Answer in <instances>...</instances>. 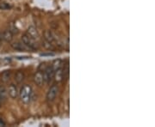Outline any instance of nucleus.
<instances>
[{
	"label": "nucleus",
	"mask_w": 155,
	"mask_h": 127,
	"mask_svg": "<svg viewBox=\"0 0 155 127\" xmlns=\"http://www.w3.org/2000/svg\"><path fill=\"white\" fill-rule=\"evenodd\" d=\"M31 94H32V89H31V87L28 86V85H24L20 92H19V97L22 100L23 103H26L28 104V102L30 101V99H31Z\"/></svg>",
	"instance_id": "f257e3e1"
},
{
	"label": "nucleus",
	"mask_w": 155,
	"mask_h": 127,
	"mask_svg": "<svg viewBox=\"0 0 155 127\" xmlns=\"http://www.w3.org/2000/svg\"><path fill=\"white\" fill-rule=\"evenodd\" d=\"M22 42L28 46L29 49H36L38 48L37 43L35 42V40L30 37L27 33H24L22 36Z\"/></svg>",
	"instance_id": "f03ea898"
},
{
	"label": "nucleus",
	"mask_w": 155,
	"mask_h": 127,
	"mask_svg": "<svg viewBox=\"0 0 155 127\" xmlns=\"http://www.w3.org/2000/svg\"><path fill=\"white\" fill-rule=\"evenodd\" d=\"M54 70L53 69V67H46L43 70V73H42L44 82H46L47 83H49L53 80V78H54Z\"/></svg>",
	"instance_id": "7ed1b4c3"
},
{
	"label": "nucleus",
	"mask_w": 155,
	"mask_h": 127,
	"mask_svg": "<svg viewBox=\"0 0 155 127\" xmlns=\"http://www.w3.org/2000/svg\"><path fill=\"white\" fill-rule=\"evenodd\" d=\"M58 92H59V88L56 84H54L52 85L50 88L48 89V93H47V100L48 101H53L54 100V99L56 98L57 94H58Z\"/></svg>",
	"instance_id": "20e7f679"
},
{
	"label": "nucleus",
	"mask_w": 155,
	"mask_h": 127,
	"mask_svg": "<svg viewBox=\"0 0 155 127\" xmlns=\"http://www.w3.org/2000/svg\"><path fill=\"white\" fill-rule=\"evenodd\" d=\"M54 78L56 83H61L64 80V69L62 67L54 71Z\"/></svg>",
	"instance_id": "39448f33"
},
{
	"label": "nucleus",
	"mask_w": 155,
	"mask_h": 127,
	"mask_svg": "<svg viewBox=\"0 0 155 127\" xmlns=\"http://www.w3.org/2000/svg\"><path fill=\"white\" fill-rule=\"evenodd\" d=\"M8 94L10 95V97L12 98V99H17V96H18V90H17V86L15 84H11L9 86V88H8V91H7Z\"/></svg>",
	"instance_id": "423d86ee"
},
{
	"label": "nucleus",
	"mask_w": 155,
	"mask_h": 127,
	"mask_svg": "<svg viewBox=\"0 0 155 127\" xmlns=\"http://www.w3.org/2000/svg\"><path fill=\"white\" fill-rule=\"evenodd\" d=\"M34 83H35L39 87H41L44 83V79H43V75L41 71H37L34 75Z\"/></svg>",
	"instance_id": "0eeeda50"
},
{
	"label": "nucleus",
	"mask_w": 155,
	"mask_h": 127,
	"mask_svg": "<svg viewBox=\"0 0 155 127\" xmlns=\"http://www.w3.org/2000/svg\"><path fill=\"white\" fill-rule=\"evenodd\" d=\"M11 47L13 48L14 50H16V51H27L28 49H29L28 46H26L25 44H23L22 42H13L12 44H11Z\"/></svg>",
	"instance_id": "6e6552de"
},
{
	"label": "nucleus",
	"mask_w": 155,
	"mask_h": 127,
	"mask_svg": "<svg viewBox=\"0 0 155 127\" xmlns=\"http://www.w3.org/2000/svg\"><path fill=\"white\" fill-rule=\"evenodd\" d=\"M43 38H44L45 40L53 43L55 40V34L50 30H46L43 33Z\"/></svg>",
	"instance_id": "1a4fd4ad"
},
{
	"label": "nucleus",
	"mask_w": 155,
	"mask_h": 127,
	"mask_svg": "<svg viewBox=\"0 0 155 127\" xmlns=\"http://www.w3.org/2000/svg\"><path fill=\"white\" fill-rule=\"evenodd\" d=\"M26 33L28 34L30 37H32V38L35 40L37 39L39 36L38 31H37V29L35 28L34 26H30V27L27 29V32H26Z\"/></svg>",
	"instance_id": "9d476101"
},
{
	"label": "nucleus",
	"mask_w": 155,
	"mask_h": 127,
	"mask_svg": "<svg viewBox=\"0 0 155 127\" xmlns=\"http://www.w3.org/2000/svg\"><path fill=\"white\" fill-rule=\"evenodd\" d=\"M1 35H2V39L6 42H11L13 40V34L9 30H5V32H3Z\"/></svg>",
	"instance_id": "9b49d317"
},
{
	"label": "nucleus",
	"mask_w": 155,
	"mask_h": 127,
	"mask_svg": "<svg viewBox=\"0 0 155 127\" xmlns=\"http://www.w3.org/2000/svg\"><path fill=\"white\" fill-rule=\"evenodd\" d=\"M11 72L10 71H5L2 73L1 75V80L4 82V83H7L9 82V80L11 79Z\"/></svg>",
	"instance_id": "f8f14e48"
},
{
	"label": "nucleus",
	"mask_w": 155,
	"mask_h": 127,
	"mask_svg": "<svg viewBox=\"0 0 155 127\" xmlns=\"http://www.w3.org/2000/svg\"><path fill=\"white\" fill-rule=\"evenodd\" d=\"M24 78H25V76H24V73L21 71H17L16 73V75H15V81L17 82V83H21L24 80Z\"/></svg>",
	"instance_id": "ddd939ff"
},
{
	"label": "nucleus",
	"mask_w": 155,
	"mask_h": 127,
	"mask_svg": "<svg viewBox=\"0 0 155 127\" xmlns=\"http://www.w3.org/2000/svg\"><path fill=\"white\" fill-rule=\"evenodd\" d=\"M8 96V93L6 91L5 88L2 85H0V100H5Z\"/></svg>",
	"instance_id": "4468645a"
},
{
	"label": "nucleus",
	"mask_w": 155,
	"mask_h": 127,
	"mask_svg": "<svg viewBox=\"0 0 155 127\" xmlns=\"http://www.w3.org/2000/svg\"><path fill=\"white\" fill-rule=\"evenodd\" d=\"M62 65H63L62 61H61V59H56V60H54V62L53 63V65H52V67H53V69H54V71H56L57 69L61 68Z\"/></svg>",
	"instance_id": "2eb2a0df"
},
{
	"label": "nucleus",
	"mask_w": 155,
	"mask_h": 127,
	"mask_svg": "<svg viewBox=\"0 0 155 127\" xmlns=\"http://www.w3.org/2000/svg\"><path fill=\"white\" fill-rule=\"evenodd\" d=\"M8 30H9L12 34H17V33H18V29H17V27L15 26V24H14V23H11V24L9 25Z\"/></svg>",
	"instance_id": "dca6fc26"
},
{
	"label": "nucleus",
	"mask_w": 155,
	"mask_h": 127,
	"mask_svg": "<svg viewBox=\"0 0 155 127\" xmlns=\"http://www.w3.org/2000/svg\"><path fill=\"white\" fill-rule=\"evenodd\" d=\"M42 46H43V47H44L45 49L47 50H53L54 49V46H53V45L51 42H48V41H47V40H43L42 41Z\"/></svg>",
	"instance_id": "f3484780"
},
{
	"label": "nucleus",
	"mask_w": 155,
	"mask_h": 127,
	"mask_svg": "<svg viewBox=\"0 0 155 127\" xmlns=\"http://www.w3.org/2000/svg\"><path fill=\"white\" fill-rule=\"evenodd\" d=\"M9 9H11V6L9 5L8 4H6V3H0V10H3V11H7V10H9Z\"/></svg>",
	"instance_id": "a211bd4d"
},
{
	"label": "nucleus",
	"mask_w": 155,
	"mask_h": 127,
	"mask_svg": "<svg viewBox=\"0 0 155 127\" xmlns=\"http://www.w3.org/2000/svg\"><path fill=\"white\" fill-rule=\"evenodd\" d=\"M5 122L4 121V120H3V119H0V127L1 126H5Z\"/></svg>",
	"instance_id": "6ab92c4d"
},
{
	"label": "nucleus",
	"mask_w": 155,
	"mask_h": 127,
	"mask_svg": "<svg viewBox=\"0 0 155 127\" xmlns=\"http://www.w3.org/2000/svg\"><path fill=\"white\" fill-rule=\"evenodd\" d=\"M1 105H2V103H1V100H0V107H1Z\"/></svg>",
	"instance_id": "aec40b11"
}]
</instances>
